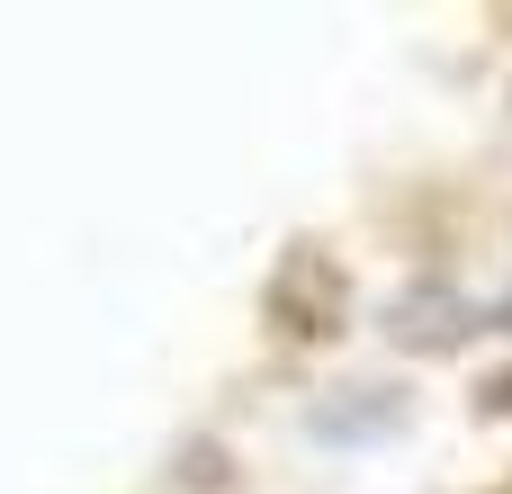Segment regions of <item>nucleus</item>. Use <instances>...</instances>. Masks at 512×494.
Segmentation results:
<instances>
[{
    "mask_svg": "<svg viewBox=\"0 0 512 494\" xmlns=\"http://www.w3.org/2000/svg\"><path fill=\"white\" fill-rule=\"evenodd\" d=\"M378 324H387V342H396V351L441 360V351H459L486 315H477V297H468V288H450V279H405V288L378 306Z\"/></svg>",
    "mask_w": 512,
    "mask_h": 494,
    "instance_id": "f03ea898",
    "label": "nucleus"
},
{
    "mask_svg": "<svg viewBox=\"0 0 512 494\" xmlns=\"http://www.w3.org/2000/svg\"><path fill=\"white\" fill-rule=\"evenodd\" d=\"M261 306H270V324H279L288 342H333L342 315H351V279L333 270V252L288 243L279 270H270V288H261Z\"/></svg>",
    "mask_w": 512,
    "mask_h": 494,
    "instance_id": "f257e3e1",
    "label": "nucleus"
},
{
    "mask_svg": "<svg viewBox=\"0 0 512 494\" xmlns=\"http://www.w3.org/2000/svg\"><path fill=\"white\" fill-rule=\"evenodd\" d=\"M396 423H405V396H396V387H342V396H324V405L306 414L315 441H378V432H396Z\"/></svg>",
    "mask_w": 512,
    "mask_h": 494,
    "instance_id": "7ed1b4c3",
    "label": "nucleus"
}]
</instances>
